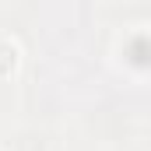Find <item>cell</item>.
I'll return each mask as SVG.
<instances>
[{
	"label": "cell",
	"instance_id": "obj_1",
	"mask_svg": "<svg viewBox=\"0 0 151 151\" xmlns=\"http://www.w3.org/2000/svg\"><path fill=\"white\" fill-rule=\"evenodd\" d=\"M123 63L134 74H144L148 70V35L144 32H134V35L123 42Z\"/></svg>",
	"mask_w": 151,
	"mask_h": 151
}]
</instances>
